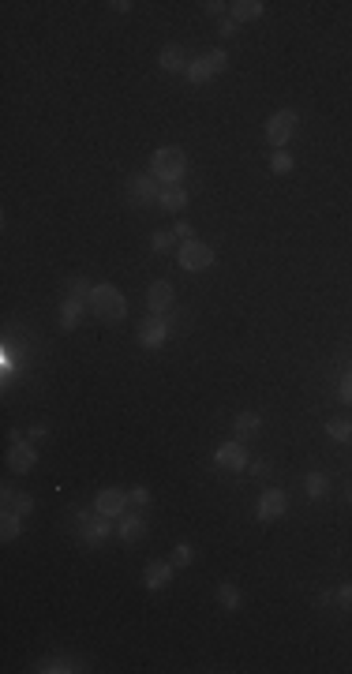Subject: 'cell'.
Wrapping results in <instances>:
<instances>
[{"instance_id": "1", "label": "cell", "mask_w": 352, "mask_h": 674, "mask_svg": "<svg viewBox=\"0 0 352 674\" xmlns=\"http://www.w3.org/2000/svg\"><path fill=\"white\" fill-rule=\"evenodd\" d=\"M184 172H188V154H184L180 146H161V150H154V158H150V177L161 184V188H169V184H180Z\"/></svg>"}, {"instance_id": "2", "label": "cell", "mask_w": 352, "mask_h": 674, "mask_svg": "<svg viewBox=\"0 0 352 674\" xmlns=\"http://www.w3.org/2000/svg\"><path fill=\"white\" fill-rule=\"evenodd\" d=\"M90 311H94L98 319H105V322H120L127 315V300H124V292L120 289H113V285H94V292H90Z\"/></svg>"}, {"instance_id": "3", "label": "cell", "mask_w": 352, "mask_h": 674, "mask_svg": "<svg viewBox=\"0 0 352 674\" xmlns=\"http://www.w3.org/2000/svg\"><path fill=\"white\" fill-rule=\"evenodd\" d=\"M296 127H300V116H296L292 109H277V113L266 120V139H270L277 150H285V143L296 135Z\"/></svg>"}, {"instance_id": "4", "label": "cell", "mask_w": 352, "mask_h": 674, "mask_svg": "<svg viewBox=\"0 0 352 674\" xmlns=\"http://www.w3.org/2000/svg\"><path fill=\"white\" fill-rule=\"evenodd\" d=\"M180 266L184 270H210L214 266V247H206L202 240H188L180 247Z\"/></svg>"}, {"instance_id": "5", "label": "cell", "mask_w": 352, "mask_h": 674, "mask_svg": "<svg viewBox=\"0 0 352 674\" xmlns=\"http://www.w3.org/2000/svg\"><path fill=\"white\" fill-rule=\"evenodd\" d=\"M8 465H12V472H30L34 465H38V450L30 446L23 435H12V450H8Z\"/></svg>"}, {"instance_id": "6", "label": "cell", "mask_w": 352, "mask_h": 674, "mask_svg": "<svg viewBox=\"0 0 352 674\" xmlns=\"http://www.w3.org/2000/svg\"><path fill=\"white\" fill-rule=\"evenodd\" d=\"M214 465L229 468V472H244L252 461H247V450L240 446V442H221V446L214 450Z\"/></svg>"}, {"instance_id": "7", "label": "cell", "mask_w": 352, "mask_h": 674, "mask_svg": "<svg viewBox=\"0 0 352 674\" xmlns=\"http://www.w3.org/2000/svg\"><path fill=\"white\" fill-rule=\"evenodd\" d=\"M285 510H289V498H285V491H277V487L263 491V495H258V502H255L258 521H277V517H285Z\"/></svg>"}, {"instance_id": "8", "label": "cell", "mask_w": 352, "mask_h": 674, "mask_svg": "<svg viewBox=\"0 0 352 674\" xmlns=\"http://www.w3.org/2000/svg\"><path fill=\"white\" fill-rule=\"evenodd\" d=\"M165 341H169V322H165V315H150L139 326V345L143 348H161Z\"/></svg>"}, {"instance_id": "9", "label": "cell", "mask_w": 352, "mask_h": 674, "mask_svg": "<svg viewBox=\"0 0 352 674\" xmlns=\"http://www.w3.org/2000/svg\"><path fill=\"white\" fill-rule=\"evenodd\" d=\"M79 532H82V540H87L90 547H98V543L113 532V517H105V513H98V517L79 513Z\"/></svg>"}, {"instance_id": "10", "label": "cell", "mask_w": 352, "mask_h": 674, "mask_svg": "<svg viewBox=\"0 0 352 674\" xmlns=\"http://www.w3.org/2000/svg\"><path fill=\"white\" fill-rule=\"evenodd\" d=\"M173 303H176L173 285H169V281H154V285H150V292H146V308H150L154 315H169V311H173Z\"/></svg>"}, {"instance_id": "11", "label": "cell", "mask_w": 352, "mask_h": 674, "mask_svg": "<svg viewBox=\"0 0 352 674\" xmlns=\"http://www.w3.org/2000/svg\"><path fill=\"white\" fill-rule=\"evenodd\" d=\"M124 506H127V495L116 491V487H105V491H98V498H94V510L105 513V517H124Z\"/></svg>"}, {"instance_id": "12", "label": "cell", "mask_w": 352, "mask_h": 674, "mask_svg": "<svg viewBox=\"0 0 352 674\" xmlns=\"http://www.w3.org/2000/svg\"><path fill=\"white\" fill-rule=\"evenodd\" d=\"M157 195H161V184H157L154 177H132V184H127V199L132 202H157Z\"/></svg>"}, {"instance_id": "13", "label": "cell", "mask_w": 352, "mask_h": 674, "mask_svg": "<svg viewBox=\"0 0 352 674\" xmlns=\"http://www.w3.org/2000/svg\"><path fill=\"white\" fill-rule=\"evenodd\" d=\"M169 580H173V562H150L146 574H143V585L154 588V592H157V588H165Z\"/></svg>"}, {"instance_id": "14", "label": "cell", "mask_w": 352, "mask_h": 674, "mask_svg": "<svg viewBox=\"0 0 352 674\" xmlns=\"http://www.w3.org/2000/svg\"><path fill=\"white\" fill-rule=\"evenodd\" d=\"M266 4L263 0H236L233 4V23H252V19H263Z\"/></svg>"}, {"instance_id": "15", "label": "cell", "mask_w": 352, "mask_h": 674, "mask_svg": "<svg viewBox=\"0 0 352 674\" xmlns=\"http://www.w3.org/2000/svg\"><path fill=\"white\" fill-rule=\"evenodd\" d=\"M157 60H161V68H165V71H173V76H176V71H188V57H184V49H180V45H165V49H161V57H157Z\"/></svg>"}, {"instance_id": "16", "label": "cell", "mask_w": 352, "mask_h": 674, "mask_svg": "<svg viewBox=\"0 0 352 674\" xmlns=\"http://www.w3.org/2000/svg\"><path fill=\"white\" fill-rule=\"evenodd\" d=\"M157 202H161L165 210H173V214H176V210H184V206H188V191H184L180 184H169V188H161Z\"/></svg>"}, {"instance_id": "17", "label": "cell", "mask_w": 352, "mask_h": 674, "mask_svg": "<svg viewBox=\"0 0 352 674\" xmlns=\"http://www.w3.org/2000/svg\"><path fill=\"white\" fill-rule=\"evenodd\" d=\"M116 535H120V540H124V543H135V540H143V535H146V521H143V517H127V513H124V521H120Z\"/></svg>"}, {"instance_id": "18", "label": "cell", "mask_w": 352, "mask_h": 674, "mask_svg": "<svg viewBox=\"0 0 352 674\" xmlns=\"http://www.w3.org/2000/svg\"><path fill=\"white\" fill-rule=\"evenodd\" d=\"M79 315H82V300L68 296V300L60 303V326H64V330H76V326H79Z\"/></svg>"}, {"instance_id": "19", "label": "cell", "mask_w": 352, "mask_h": 674, "mask_svg": "<svg viewBox=\"0 0 352 674\" xmlns=\"http://www.w3.org/2000/svg\"><path fill=\"white\" fill-rule=\"evenodd\" d=\"M258 427H263V416H258V412H240V416H236V423H233V431H236L240 438L255 435Z\"/></svg>"}, {"instance_id": "20", "label": "cell", "mask_w": 352, "mask_h": 674, "mask_svg": "<svg viewBox=\"0 0 352 674\" xmlns=\"http://www.w3.org/2000/svg\"><path fill=\"white\" fill-rule=\"evenodd\" d=\"M195 87H202V82H210L214 79V71H210V64H206V57H199V60H188V71H184Z\"/></svg>"}, {"instance_id": "21", "label": "cell", "mask_w": 352, "mask_h": 674, "mask_svg": "<svg viewBox=\"0 0 352 674\" xmlns=\"http://www.w3.org/2000/svg\"><path fill=\"white\" fill-rule=\"evenodd\" d=\"M326 491H330V484H326V476H322V472H308V476H303V495H308V498H326Z\"/></svg>"}, {"instance_id": "22", "label": "cell", "mask_w": 352, "mask_h": 674, "mask_svg": "<svg viewBox=\"0 0 352 674\" xmlns=\"http://www.w3.org/2000/svg\"><path fill=\"white\" fill-rule=\"evenodd\" d=\"M326 435L333 442H352V420H330L326 423Z\"/></svg>"}, {"instance_id": "23", "label": "cell", "mask_w": 352, "mask_h": 674, "mask_svg": "<svg viewBox=\"0 0 352 674\" xmlns=\"http://www.w3.org/2000/svg\"><path fill=\"white\" fill-rule=\"evenodd\" d=\"M15 535H19V513L4 510V521H0V540H4V543H12Z\"/></svg>"}, {"instance_id": "24", "label": "cell", "mask_w": 352, "mask_h": 674, "mask_svg": "<svg viewBox=\"0 0 352 674\" xmlns=\"http://www.w3.org/2000/svg\"><path fill=\"white\" fill-rule=\"evenodd\" d=\"M4 510H12V513L26 517V513L34 510V498H30V495H12V502H4Z\"/></svg>"}, {"instance_id": "25", "label": "cell", "mask_w": 352, "mask_h": 674, "mask_svg": "<svg viewBox=\"0 0 352 674\" xmlns=\"http://www.w3.org/2000/svg\"><path fill=\"white\" fill-rule=\"evenodd\" d=\"M218 599H221V607H225V611H236V607H240L236 585H221V588H218Z\"/></svg>"}, {"instance_id": "26", "label": "cell", "mask_w": 352, "mask_h": 674, "mask_svg": "<svg viewBox=\"0 0 352 674\" xmlns=\"http://www.w3.org/2000/svg\"><path fill=\"white\" fill-rule=\"evenodd\" d=\"M270 169L277 172V177H285V172H292V154L289 150H277L270 158Z\"/></svg>"}, {"instance_id": "27", "label": "cell", "mask_w": 352, "mask_h": 674, "mask_svg": "<svg viewBox=\"0 0 352 674\" xmlns=\"http://www.w3.org/2000/svg\"><path fill=\"white\" fill-rule=\"evenodd\" d=\"M38 671H45V674H68V671H79V667L71 659H45Z\"/></svg>"}, {"instance_id": "28", "label": "cell", "mask_w": 352, "mask_h": 674, "mask_svg": "<svg viewBox=\"0 0 352 674\" xmlns=\"http://www.w3.org/2000/svg\"><path fill=\"white\" fill-rule=\"evenodd\" d=\"M206 64H210V71L218 76V71L229 68V53H225V49H210V53H206Z\"/></svg>"}, {"instance_id": "29", "label": "cell", "mask_w": 352, "mask_h": 674, "mask_svg": "<svg viewBox=\"0 0 352 674\" xmlns=\"http://www.w3.org/2000/svg\"><path fill=\"white\" fill-rule=\"evenodd\" d=\"M191 558H195L191 543H176V551H173V566H191Z\"/></svg>"}, {"instance_id": "30", "label": "cell", "mask_w": 352, "mask_h": 674, "mask_svg": "<svg viewBox=\"0 0 352 674\" xmlns=\"http://www.w3.org/2000/svg\"><path fill=\"white\" fill-rule=\"evenodd\" d=\"M90 285H87V278H71V285H68V296H76V300H90Z\"/></svg>"}, {"instance_id": "31", "label": "cell", "mask_w": 352, "mask_h": 674, "mask_svg": "<svg viewBox=\"0 0 352 674\" xmlns=\"http://www.w3.org/2000/svg\"><path fill=\"white\" fill-rule=\"evenodd\" d=\"M150 247H154V251H173V233H165V229H161V233H154Z\"/></svg>"}, {"instance_id": "32", "label": "cell", "mask_w": 352, "mask_h": 674, "mask_svg": "<svg viewBox=\"0 0 352 674\" xmlns=\"http://www.w3.org/2000/svg\"><path fill=\"white\" fill-rule=\"evenodd\" d=\"M333 596H337V603L345 607V611H352V585H341V588H337V592H333Z\"/></svg>"}, {"instance_id": "33", "label": "cell", "mask_w": 352, "mask_h": 674, "mask_svg": "<svg viewBox=\"0 0 352 674\" xmlns=\"http://www.w3.org/2000/svg\"><path fill=\"white\" fill-rule=\"evenodd\" d=\"M127 502H135V506H146V502H150V491H146V487H135V491L127 495Z\"/></svg>"}, {"instance_id": "34", "label": "cell", "mask_w": 352, "mask_h": 674, "mask_svg": "<svg viewBox=\"0 0 352 674\" xmlns=\"http://www.w3.org/2000/svg\"><path fill=\"white\" fill-rule=\"evenodd\" d=\"M341 401L352 405V371H349L345 378H341Z\"/></svg>"}, {"instance_id": "35", "label": "cell", "mask_w": 352, "mask_h": 674, "mask_svg": "<svg viewBox=\"0 0 352 674\" xmlns=\"http://www.w3.org/2000/svg\"><path fill=\"white\" fill-rule=\"evenodd\" d=\"M176 236H180L184 244H188V240H195V229H191L188 221H180V225H176Z\"/></svg>"}, {"instance_id": "36", "label": "cell", "mask_w": 352, "mask_h": 674, "mask_svg": "<svg viewBox=\"0 0 352 674\" xmlns=\"http://www.w3.org/2000/svg\"><path fill=\"white\" fill-rule=\"evenodd\" d=\"M202 12H206V15H221V12H225V4H221V0H206Z\"/></svg>"}, {"instance_id": "37", "label": "cell", "mask_w": 352, "mask_h": 674, "mask_svg": "<svg viewBox=\"0 0 352 674\" xmlns=\"http://www.w3.org/2000/svg\"><path fill=\"white\" fill-rule=\"evenodd\" d=\"M247 472H255V476H266V472H270V465H266V461H252V465H247Z\"/></svg>"}, {"instance_id": "38", "label": "cell", "mask_w": 352, "mask_h": 674, "mask_svg": "<svg viewBox=\"0 0 352 674\" xmlns=\"http://www.w3.org/2000/svg\"><path fill=\"white\" fill-rule=\"evenodd\" d=\"M221 38H236V23H233V19L221 23Z\"/></svg>"}, {"instance_id": "39", "label": "cell", "mask_w": 352, "mask_h": 674, "mask_svg": "<svg viewBox=\"0 0 352 674\" xmlns=\"http://www.w3.org/2000/svg\"><path fill=\"white\" fill-rule=\"evenodd\" d=\"M26 435H30V438H45V435H49V427H45V423H34V427L26 431Z\"/></svg>"}, {"instance_id": "40", "label": "cell", "mask_w": 352, "mask_h": 674, "mask_svg": "<svg viewBox=\"0 0 352 674\" xmlns=\"http://www.w3.org/2000/svg\"><path fill=\"white\" fill-rule=\"evenodd\" d=\"M109 8H113V12H132V0H113Z\"/></svg>"}, {"instance_id": "41", "label": "cell", "mask_w": 352, "mask_h": 674, "mask_svg": "<svg viewBox=\"0 0 352 674\" xmlns=\"http://www.w3.org/2000/svg\"><path fill=\"white\" fill-rule=\"evenodd\" d=\"M349 502H352V487H349Z\"/></svg>"}]
</instances>
